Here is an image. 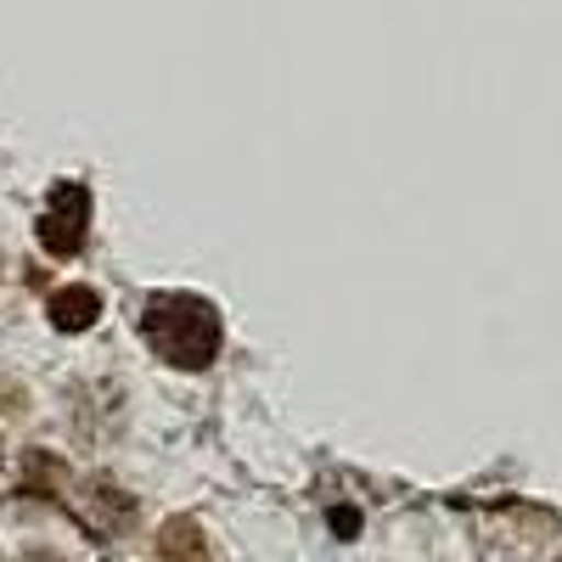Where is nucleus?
<instances>
[{"instance_id": "obj_4", "label": "nucleus", "mask_w": 562, "mask_h": 562, "mask_svg": "<svg viewBox=\"0 0 562 562\" xmlns=\"http://www.w3.org/2000/svg\"><path fill=\"white\" fill-rule=\"evenodd\" d=\"M164 551H169V562H203V546H198L192 524H169L164 529Z\"/></svg>"}, {"instance_id": "obj_1", "label": "nucleus", "mask_w": 562, "mask_h": 562, "mask_svg": "<svg viewBox=\"0 0 562 562\" xmlns=\"http://www.w3.org/2000/svg\"><path fill=\"white\" fill-rule=\"evenodd\" d=\"M140 333L158 349V360L180 366V371H203L220 355V315L214 304L192 299V293H164L140 315Z\"/></svg>"}, {"instance_id": "obj_2", "label": "nucleus", "mask_w": 562, "mask_h": 562, "mask_svg": "<svg viewBox=\"0 0 562 562\" xmlns=\"http://www.w3.org/2000/svg\"><path fill=\"white\" fill-rule=\"evenodd\" d=\"M85 225H90V192L85 186L79 180L52 186V203H45V220H40V243L52 254H79Z\"/></svg>"}, {"instance_id": "obj_3", "label": "nucleus", "mask_w": 562, "mask_h": 562, "mask_svg": "<svg viewBox=\"0 0 562 562\" xmlns=\"http://www.w3.org/2000/svg\"><path fill=\"white\" fill-rule=\"evenodd\" d=\"M45 315H52V326H63V333H85V326L102 315V293L97 288H57Z\"/></svg>"}]
</instances>
